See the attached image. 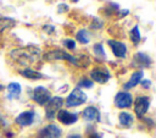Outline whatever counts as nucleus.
Listing matches in <instances>:
<instances>
[{
    "label": "nucleus",
    "mask_w": 156,
    "mask_h": 138,
    "mask_svg": "<svg viewBox=\"0 0 156 138\" xmlns=\"http://www.w3.org/2000/svg\"><path fill=\"white\" fill-rule=\"evenodd\" d=\"M68 138H82V136H79V134H72Z\"/></svg>",
    "instance_id": "nucleus-30"
},
{
    "label": "nucleus",
    "mask_w": 156,
    "mask_h": 138,
    "mask_svg": "<svg viewBox=\"0 0 156 138\" xmlns=\"http://www.w3.org/2000/svg\"><path fill=\"white\" fill-rule=\"evenodd\" d=\"M93 51H94V54H95L98 57L105 59V56H106L102 43H96V44H94V46H93Z\"/></svg>",
    "instance_id": "nucleus-23"
},
{
    "label": "nucleus",
    "mask_w": 156,
    "mask_h": 138,
    "mask_svg": "<svg viewBox=\"0 0 156 138\" xmlns=\"http://www.w3.org/2000/svg\"><path fill=\"white\" fill-rule=\"evenodd\" d=\"M56 118L62 123V125H66V126H69V125H73L78 121V114L77 112H69L68 110H58L57 114H56Z\"/></svg>",
    "instance_id": "nucleus-11"
},
{
    "label": "nucleus",
    "mask_w": 156,
    "mask_h": 138,
    "mask_svg": "<svg viewBox=\"0 0 156 138\" xmlns=\"http://www.w3.org/2000/svg\"><path fill=\"white\" fill-rule=\"evenodd\" d=\"M61 128L54 123H50L39 131L38 138H61Z\"/></svg>",
    "instance_id": "nucleus-10"
},
{
    "label": "nucleus",
    "mask_w": 156,
    "mask_h": 138,
    "mask_svg": "<svg viewBox=\"0 0 156 138\" xmlns=\"http://www.w3.org/2000/svg\"><path fill=\"white\" fill-rule=\"evenodd\" d=\"M16 26V21L12 17H6L2 16L0 17V33H4L7 29H11Z\"/></svg>",
    "instance_id": "nucleus-19"
},
{
    "label": "nucleus",
    "mask_w": 156,
    "mask_h": 138,
    "mask_svg": "<svg viewBox=\"0 0 156 138\" xmlns=\"http://www.w3.org/2000/svg\"><path fill=\"white\" fill-rule=\"evenodd\" d=\"M62 43H63V45L66 46V49H68V50H74V49H76V42H74L73 39L67 38V39H63Z\"/></svg>",
    "instance_id": "nucleus-24"
},
{
    "label": "nucleus",
    "mask_w": 156,
    "mask_h": 138,
    "mask_svg": "<svg viewBox=\"0 0 156 138\" xmlns=\"http://www.w3.org/2000/svg\"><path fill=\"white\" fill-rule=\"evenodd\" d=\"M139 84H141V85H143V88H145V89H149V88L151 87V81H150V79H144V81L141 79Z\"/></svg>",
    "instance_id": "nucleus-29"
},
{
    "label": "nucleus",
    "mask_w": 156,
    "mask_h": 138,
    "mask_svg": "<svg viewBox=\"0 0 156 138\" xmlns=\"http://www.w3.org/2000/svg\"><path fill=\"white\" fill-rule=\"evenodd\" d=\"M107 45L111 48L113 55L118 59H124L127 56V53H128V49H127V45L121 42V40H117V39H108L107 40Z\"/></svg>",
    "instance_id": "nucleus-9"
},
{
    "label": "nucleus",
    "mask_w": 156,
    "mask_h": 138,
    "mask_svg": "<svg viewBox=\"0 0 156 138\" xmlns=\"http://www.w3.org/2000/svg\"><path fill=\"white\" fill-rule=\"evenodd\" d=\"M113 101L118 109H129L133 105V95L127 90H122L115 95Z\"/></svg>",
    "instance_id": "nucleus-8"
},
{
    "label": "nucleus",
    "mask_w": 156,
    "mask_h": 138,
    "mask_svg": "<svg viewBox=\"0 0 156 138\" xmlns=\"http://www.w3.org/2000/svg\"><path fill=\"white\" fill-rule=\"evenodd\" d=\"M82 117H83L84 121H88V122H99L101 120V115H100L99 109L93 106V105L88 106L83 110Z\"/></svg>",
    "instance_id": "nucleus-13"
},
{
    "label": "nucleus",
    "mask_w": 156,
    "mask_h": 138,
    "mask_svg": "<svg viewBox=\"0 0 156 138\" xmlns=\"http://www.w3.org/2000/svg\"><path fill=\"white\" fill-rule=\"evenodd\" d=\"M150 98L146 96V95H140V96H136L135 100H133V104H134V112L136 115V117L139 118H143L144 115L147 112L149 107H150Z\"/></svg>",
    "instance_id": "nucleus-5"
},
{
    "label": "nucleus",
    "mask_w": 156,
    "mask_h": 138,
    "mask_svg": "<svg viewBox=\"0 0 156 138\" xmlns=\"http://www.w3.org/2000/svg\"><path fill=\"white\" fill-rule=\"evenodd\" d=\"M118 122H119L121 127L129 128L134 123V116L128 111H122L118 115Z\"/></svg>",
    "instance_id": "nucleus-16"
},
{
    "label": "nucleus",
    "mask_w": 156,
    "mask_h": 138,
    "mask_svg": "<svg viewBox=\"0 0 156 138\" xmlns=\"http://www.w3.org/2000/svg\"><path fill=\"white\" fill-rule=\"evenodd\" d=\"M128 35H129V39H130V42H132L134 45H138V44L140 43V40H141V33H140L139 26H138V24L133 26V27L129 29V33H128Z\"/></svg>",
    "instance_id": "nucleus-20"
},
{
    "label": "nucleus",
    "mask_w": 156,
    "mask_h": 138,
    "mask_svg": "<svg viewBox=\"0 0 156 138\" xmlns=\"http://www.w3.org/2000/svg\"><path fill=\"white\" fill-rule=\"evenodd\" d=\"M10 56L20 65H29L38 60L40 56V48L35 45H27L24 48H17L10 51Z\"/></svg>",
    "instance_id": "nucleus-2"
},
{
    "label": "nucleus",
    "mask_w": 156,
    "mask_h": 138,
    "mask_svg": "<svg viewBox=\"0 0 156 138\" xmlns=\"http://www.w3.org/2000/svg\"><path fill=\"white\" fill-rule=\"evenodd\" d=\"M35 120V112L33 110H26L23 112H21L20 115H17V117L15 118L16 123L22 126V127H27L30 126Z\"/></svg>",
    "instance_id": "nucleus-12"
},
{
    "label": "nucleus",
    "mask_w": 156,
    "mask_h": 138,
    "mask_svg": "<svg viewBox=\"0 0 156 138\" xmlns=\"http://www.w3.org/2000/svg\"><path fill=\"white\" fill-rule=\"evenodd\" d=\"M134 62L136 64V66H139L141 68H145V67H150L151 66L152 60L146 53L138 51V53L134 54Z\"/></svg>",
    "instance_id": "nucleus-14"
},
{
    "label": "nucleus",
    "mask_w": 156,
    "mask_h": 138,
    "mask_svg": "<svg viewBox=\"0 0 156 138\" xmlns=\"http://www.w3.org/2000/svg\"><path fill=\"white\" fill-rule=\"evenodd\" d=\"M87 94L82 90V89H79V88H74L69 94H68V96L66 98V105L68 106V107H74V106H80V105H83L85 101H87Z\"/></svg>",
    "instance_id": "nucleus-4"
},
{
    "label": "nucleus",
    "mask_w": 156,
    "mask_h": 138,
    "mask_svg": "<svg viewBox=\"0 0 156 138\" xmlns=\"http://www.w3.org/2000/svg\"><path fill=\"white\" fill-rule=\"evenodd\" d=\"M20 73H21V74H22L24 78H28V79H33V81L44 78L43 73H40L39 71H35V70H33V68H30V67H26V68L21 70V71H20Z\"/></svg>",
    "instance_id": "nucleus-18"
},
{
    "label": "nucleus",
    "mask_w": 156,
    "mask_h": 138,
    "mask_svg": "<svg viewBox=\"0 0 156 138\" xmlns=\"http://www.w3.org/2000/svg\"><path fill=\"white\" fill-rule=\"evenodd\" d=\"M51 98V93L48 88L43 87V85H38L33 89L32 92V99L33 101H35L38 105H41L44 106Z\"/></svg>",
    "instance_id": "nucleus-6"
},
{
    "label": "nucleus",
    "mask_w": 156,
    "mask_h": 138,
    "mask_svg": "<svg viewBox=\"0 0 156 138\" xmlns=\"http://www.w3.org/2000/svg\"><path fill=\"white\" fill-rule=\"evenodd\" d=\"M143 76H144V72H143V70H138V71H134V72L132 73L130 78L128 79V82L123 84V88H124L126 90H128V89H132V88L136 87V85L140 83V81L143 79Z\"/></svg>",
    "instance_id": "nucleus-15"
},
{
    "label": "nucleus",
    "mask_w": 156,
    "mask_h": 138,
    "mask_svg": "<svg viewBox=\"0 0 156 138\" xmlns=\"http://www.w3.org/2000/svg\"><path fill=\"white\" fill-rule=\"evenodd\" d=\"M21 92H22L21 84L17 82H11L7 85V98L9 99H17L21 95Z\"/></svg>",
    "instance_id": "nucleus-17"
},
{
    "label": "nucleus",
    "mask_w": 156,
    "mask_h": 138,
    "mask_svg": "<svg viewBox=\"0 0 156 138\" xmlns=\"http://www.w3.org/2000/svg\"><path fill=\"white\" fill-rule=\"evenodd\" d=\"M63 105V99L61 96H51L50 100L44 105L45 106V117L48 120H54L58 110Z\"/></svg>",
    "instance_id": "nucleus-3"
},
{
    "label": "nucleus",
    "mask_w": 156,
    "mask_h": 138,
    "mask_svg": "<svg viewBox=\"0 0 156 138\" xmlns=\"http://www.w3.org/2000/svg\"><path fill=\"white\" fill-rule=\"evenodd\" d=\"M71 1H72V2H78L79 0H71Z\"/></svg>",
    "instance_id": "nucleus-31"
},
{
    "label": "nucleus",
    "mask_w": 156,
    "mask_h": 138,
    "mask_svg": "<svg viewBox=\"0 0 156 138\" xmlns=\"http://www.w3.org/2000/svg\"><path fill=\"white\" fill-rule=\"evenodd\" d=\"M41 29H43L45 33H48V34H51V33H54V32H55V27H54L52 24H50V23L44 24Z\"/></svg>",
    "instance_id": "nucleus-27"
},
{
    "label": "nucleus",
    "mask_w": 156,
    "mask_h": 138,
    "mask_svg": "<svg viewBox=\"0 0 156 138\" xmlns=\"http://www.w3.org/2000/svg\"><path fill=\"white\" fill-rule=\"evenodd\" d=\"M44 60H48V61H55V60H66L68 61L69 64L77 66V67H87L90 65V57L87 56V55H78V56H73L71 54H68L67 51L65 50H61V49H54V50H49L44 54Z\"/></svg>",
    "instance_id": "nucleus-1"
},
{
    "label": "nucleus",
    "mask_w": 156,
    "mask_h": 138,
    "mask_svg": "<svg viewBox=\"0 0 156 138\" xmlns=\"http://www.w3.org/2000/svg\"><path fill=\"white\" fill-rule=\"evenodd\" d=\"M87 134H88V138H102V134L96 132L95 129H91V131L87 132Z\"/></svg>",
    "instance_id": "nucleus-28"
},
{
    "label": "nucleus",
    "mask_w": 156,
    "mask_h": 138,
    "mask_svg": "<svg viewBox=\"0 0 156 138\" xmlns=\"http://www.w3.org/2000/svg\"><path fill=\"white\" fill-rule=\"evenodd\" d=\"M94 87V82L90 79V78H87V77H83L79 79L78 84H77V88H87V89H91Z\"/></svg>",
    "instance_id": "nucleus-22"
},
{
    "label": "nucleus",
    "mask_w": 156,
    "mask_h": 138,
    "mask_svg": "<svg viewBox=\"0 0 156 138\" xmlns=\"http://www.w3.org/2000/svg\"><path fill=\"white\" fill-rule=\"evenodd\" d=\"M76 39H77L80 44H88L89 40H90L89 32H88L87 29H79V31L76 33Z\"/></svg>",
    "instance_id": "nucleus-21"
},
{
    "label": "nucleus",
    "mask_w": 156,
    "mask_h": 138,
    "mask_svg": "<svg viewBox=\"0 0 156 138\" xmlns=\"http://www.w3.org/2000/svg\"><path fill=\"white\" fill-rule=\"evenodd\" d=\"M68 11H69V6L67 4H65V2L58 4V6H57V12L58 13H66Z\"/></svg>",
    "instance_id": "nucleus-26"
},
{
    "label": "nucleus",
    "mask_w": 156,
    "mask_h": 138,
    "mask_svg": "<svg viewBox=\"0 0 156 138\" xmlns=\"http://www.w3.org/2000/svg\"><path fill=\"white\" fill-rule=\"evenodd\" d=\"M111 73L106 67H94L90 71V79L99 84H105L110 81Z\"/></svg>",
    "instance_id": "nucleus-7"
},
{
    "label": "nucleus",
    "mask_w": 156,
    "mask_h": 138,
    "mask_svg": "<svg viewBox=\"0 0 156 138\" xmlns=\"http://www.w3.org/2000/svg\"><path fill=\"white\" fill-rule=\"evenodd\" d=\"M102 26H104L102 21H100V20H99V18H96V17H94V18H93V23L90 24V27H91V28H94V29H100V28H102Z\"/></svg>",
    "instance_id": "nucleus-25"
}]
</instances>
